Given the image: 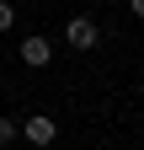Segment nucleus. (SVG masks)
Listing matches in <instances>:
<instances>
[{
    "label": "nucleus",
    "instance_id": "f257e3e1",
    "mask_svg": "<svg viewBox=\"0 0 144 150\" xmlns=\"http://www.w3.org/2000/svg\"><path fill=\"white\" fill-rule=\"evenodd\" d=\"M64 43L85 54V48H96V43H101V27L91 22V16H69V22H64Z\"/></svg>",
    "mask_w": 144,
    "mask_h": 150
},
{
    "label": "nucleus",
    "instance_id": "f03ea898",
    "mask_svg": "<svg viewBox=\"0 0 144 150\" xmlns=\"http://www.w3.org/2000/svg\"><path fill=\"white\" fill-rule=\"evenodd\" d=\"M53 134H59V123H53L48 112H32V118H22V139H27V145H53Z\"/></svg>",
    "mask_w": 144,
    "mask_h": 150
},
{
    "label": "nucleus",
    "instance_id": "7ed1b4c3",
    "mask_svg": "<svg viewBox=\"0 0 144 150\" xmlns=\"http://www.w3.org/2000/svg\"><path fill=\"white\" fill-rule=\"evenodd\" d=\"M48 59H53V43H48V38H38V32H27V38H22V64L43 70Z\"/></svg>",
    "mask_w": 144,
    "mask_h": 150
},
{
    "label": "nucleus",
    "instance_id": "20e7f679",
    "mask_svg": "<svg viewBox=\"0 0 144 150\" xmlns=\"http://www.w3.org/2000/svg\"><path fill=\"white\" fill-rule=\"evenodd\" d=\"M16 134H22V123H16V118H0V150H6Z\"/></svg>",
    "mask_w": 144,
    "mask_h": 150
},
{
    "label": "nucleus",
    "instance_id": "39448f33",
    "mask_svg": "<svg viewBox=\"0 0 144 150\" xmlns=\"http://www.w3.org/2000/svg\"><path fill=\"white\" fill-rule=\"evenodd\" d=\"M16 27V11H11V0H0V32H11Z\"/></svg>",
    "mask_w": 144,
    "mask_h": 150
},
{
    "label": "nucleus",
    "instance_id": "423d86ee",
    "mask_svg": "<svg viewBox=\"0 0 144 150\" xmlns=\"http://www.w3.org/2000/svg\"><path fill=\"white\" fill-rule=\"evenodd\" d=\"M128 11H134V16H139V22H144V0H128Z\"/></svg>",
    "mask_w": 144,
    "mask_h": 150
}]
</instances>
